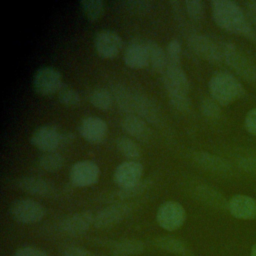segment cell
Wrapping results in <instances>:
<instances>
[{"mask_svg": "<svg viewBox=\"0 0 256 256\" xmlns=\"http://www.w3.org/2000/svg\"><path fill=\"white\" fill-rule=\"evenodd\" d=\"M212 17L222 29L248 38L256 43V31L242 8L231 0H214L211 2Z\"/></svg>", "mask_w": 256, "mask_h": 256, "instance_id": "obj_1", "label": "cell"}, {"mask_svg": "<svg viewBox=\"0 0 256 256\" xmlns=\"http://www.w3.org/2000/svg\"><path fill=\"white\" fill-rule=\"evenodd\" d=\"M212 98L219 105H229L244 95V89L240 81L231 73L220 71L215 73L208 83Z\"/></svg>", "mask_w": 256, "mask_h": 256, "instance_id": "obj_2", "label": "cell"}, {"mask_svg": "<svg viewBox=\"0 0 256 256\" xmlns=\"http://www.w3.org/2000/svg\"><path fill=\"white\" fill-rule=\"evenodd\" d=\"M221 49L223 60L237 75L249 82L256 80V66L236 45L226 42Z\"/></svg>", "mask_w": 256, "mask_h": 256, "instance_id": "obj_3", "label": "cell"}, {"mask_svg": "<svg viewBox=\"0 0 256 256\" xmlns=\"http://www.w3.org/2000/svg\"><path fill=\"white\" fill-rule=\"evenodd\" d=\"M32 85L36 93L49 96L58 93L62 87V75L54 67L45 66L36 70L32 78Z\"/></svg>", "mask_w": 256, "mask_h": 256, "instance_id": "obj_4", "label": "cell"}, {"mask_svg": "<svg viewBox=\"0 0 256 256\" xmlns=\"http://www.w3.org/2000/svg\"><path fill=\"white\" fill-rule=\"evenodd\" d=\"M156 219L160 227L167 231H174L184 224L186 211L179 202L169 200L159 206Z\"/></svg>", "mask_w": 256, "mask_h": 256, "instance_id": "obj_5", "label": "cell"}, {"mask_svg": "<svg viewBox=\"0 0 256 256\" xmlns=\"http://www.w3.org/2000/svg\"><path fill=\"white\" fill-rule=\"evenodd\" d=\"M13 219L22 224H34L43 219L45 216L44 207L32 199H18L10 208Z\"/></svg>", "mask_w": 256, "mask_h": 256, "instance_id": "obj_6", "label": "cell"}, {"mask_svg": "<svg viewBox=\"0 0 256 256\" xmlns=\"http://www.w3.org/2000/svg\"><path fill=\"white\" fill-rule=\"evenodd\" d=\"M187 43L189 48L205 61L216 64L223 60L222 49L205 35L193 33L188 37Z\"/></svg>", "mask_w": 256, "mask_h": 256, "instance_id": "obj_7", "label": "cell"}, {"mask_svg": "<svg viewBox=\"0 0 256 256\" xmlns=\"http://www.w3.org/2000/svg\"><path fill=\"white\" fill-rule=\"evenodd\" d=\"M100 178L99 166L91 160H81L72 165L69 180L75 187H88L96 184Z\"/></svg>", "mask_w": 256, "mask_h": 256, "instance_id": "obj_8", "label": "cell"}, {"mask_svg": "<svg viewBox=\"0 0 256 256\" xmlns=\"http://www.w3.org/2000/svg\"><path fill=\"white\" fill-rule=\"evenodd\" d=\"M63 134L53 125L37 127L31 134L30 142L38 150L43 152L56 151L62 145Z\"/></svg>", "mask_w": 256, "mask_h": 256, "instance_id": "obj_9", "label": "cell"}, {"mask_svg": "<svg viewBox=\"0 0 256 256\" xmlns=\"http://www.w3.org/2000/svg\"><path fill=\"white\" fill-rule=\"evenodd\" d=\"M123 41L118 33L105 29L99 31L94 38V47L101 58L112 59L122 49Z\"/></svg>", "mask_w": 256, "mask_h": 256, "instance_id": "obj_10", "label": "cell"}, {"mask_svg": "<svg viewBox=\"0 0 256 256\" xmlns=\"http://www.w3.org/2000/svg\"><path fill=\"white\" fill-rule=\"evenodd\" d=\"M131 212L128 204L117 203L109 205L94 215V226L98 229L111 228L120 223Z\"/></svg>", "mask_w": 256, "mask_h": 256, "instance_id": "obj_11", "label": "cell"}, {"mask_svg": "<svg viewBox=\"0 0 256 256\" xmlns=\"http://www.w3.org/2000/svg\"><path fill=\"white\" fill-rule=\"evenodd\" d=\"M162 82L167 94L188 95L190 82L181 66L168 65L162 74Z\"/></svg>", "mask_w": 256, "mask_h": 256, "instance_id": "obj_12", "label": "cell"}, {"mask_svg": "<svg viewBox=\"0 0 256 256\" xmlns=\"http://www.w3.org/2000/svg\"><path fill=\"white\" fill-rule=\"evenodd\" d=\"M143 166L137 160H127L119 164L114 171V181L120 187L125 189L132 187L141 181Z\"/></svg>", "mask_w": 256, "mask_h": 256, "instance_id": "obj_13", "label": "cell"}, {"mask_svg": "<svg viewBox=\"0 0 256 256\" xmlns=\"http://www.w3.org/2000/svg\"><path fill=\"white\" fill-rule=\"evenodd\" d=\"M124 62L132 69H142L149 65V53L146 39L135 38L129 42L124 52Z\"/></svg>", "mask_w": 256, "mask_h": 256, "instance_id": "obj_14", "label": "cell"}, {"mask_svg": "<svg viewBox=\"0 0 256 256\" xmlns=\"http://www.w3.org/2000/svg\"><path fill=\"white\" fill-rule=\"evenodd\" d=\"M134 114L153 125L159 126L163 122L162 113L156 103L138 91H134Z\"/></svg>", "mask_w": 256, "mask_h": 256, "instance_id": "obj_15", "label": "cell"}, {"mask_svg": "<svg viewBox=\"0 0 256 256\" xmlns=\"http://www.w3.org/2000/svg\"><path fill=\"white\" fill-rule=\"evenodd\" d=\"M228 212L238 220L256 219V199L244 194H236L229 199Z\"/></svg>", "mask_w": 256, "mask_h": 256, "instance_id": "obj_16", "label": "cell"}, {"mask_svg": "<svg viewBox=\"0 0 256 256\" xmlns=\"http://www.w3.org/2000/svg\"><path fill=\"white\" fill-rule=\"evenodd\" d=\"M79 133L84 140L92 144L103 142L108 134L107 123L96 116L84 118L79 125Z\"/></svg>", "mask_w": 256, "mask_h": 256, "instance_id": "obj_17", "label": "cell"}, {"mask_svg": "<svg viewBox=\"0 0 256 256\" xmlns=\"http://www.w3.org/2000/svg\"><path fill=\"white\" fill-rule=\"evenodd\" d=\"M193 196L202 204L219 211H228L229 200L216 188L200 184L193 188Z\"/></svg>", "mask_w": 256, "mask_h": 256, "instance_id": "obj_18", "label": "cell"}, {"mask_svg": "<svg viewBox=\"0 0 256 256\" xmlns=\"http://www.w3.org/2000/svg\"><path fill=\"white\" fill-rule=\"evenodd\" d=\"M191 158L199 167L206 171L220 175H227L232 172L231 165L225 159L209 152L195 151Z\"/></svg>", "mask_w": 256, "mask_h": 256, "instance_id": "obj_19", "label": "cell"}, {"mask_svg": "<svg viewBox=\"0 0 256 256\" xmlns=\"http://www.w3.org/2000/svg\"><path fill=\"white\" fill-rule=\"evenodd\" d=\"M94 223V215L90 211L73 213L60 222V229L69 235L84 234Z\"/></svg>", "mask_w": 256, "mask_h": 256, "instance_id": "obj_20", "label": "cell"}, {"mask_svg": "<svg viewBox=\"0 0 256 256\" xmlns=\"http://www.w3.org/2000/svg\"><path fill=\"white\" fill-rule=\"evenodd\" d=\"M124 132L142 142H148L151 138V129L147 122L136 114L126 115L121 123Z\"/></svg>", "mask_w": 256, "mask_h": 256, "instance_id": "obj_21", "label": "cell"}, {"mask_svg": "<svg viewBox=\"0 0 256 256\" xmlns=\"http://www.w3.org/2000/svg\"><path fill=\"white\" fill-rule=\"evenodd\" d=\"M16 185L22 191L41 197H48L54 193L53 185L39 177L24 176L16 181Z\"/></svg>", "mask_w": 256, "mask_h": 256, "instance_id": "obj_22", "label": "cell"}, {"mask_svg": "<svg viewBox=\"0 0 256 256\" xmlns=\"http://www.w3.org/2000/svg\"><path fill=\"white\" fill-rule=\"evenodd\" d=\"M113 100L116 102L118 108L126 113V115L134 114V91L122 84H114L111 87Z\"/></svg>", "mask_w": 256, "mask_h": 256, "instance_id": "obj_23", "label": "cell"}, {"mask_svg": "<svg viewBox=\"0 0 256 256\" xmlns=\"http://www.w3.org/2000/svg\"><path fill=\"white\" fill-rule=\"evenodd\" d=\"M146 42L149 53V64L155 72L163 74L168 66L166 50L153 40L146 39Z\"/></svg>", "mask_w": 256, "mask_h": 256, "instance_id": "obj_24", "label": "cell"}, {"mask_svg": "<svg viewBox=\"0 0 256 256\" xmlns=\"http://www.w3.org/2000/svg\"><path fill=\"white\" fill-rule=\"evenodd\" d=\"M144 244L137 239H123L117 241L112 247L114 256H134L144 251Z\"/></svg>", "mask_w": 256, "mask_h": 256, "instance_id": "obj_25", "label": "cell"}, {"mask_svg": "<svg viewBox=\"0 0 256 256\" xmlns=\"http://www.w3.org/2000/svg\"><path fill=\"white\" fill-rule=\"evenodd\" d=\"M116 147L122 156L128 160H137L141 156L140 146L128 136H120L116 139Z\"/></svg>", "mask_w": 256, "mask_h": 256, "instance_id": "obj_26", "label": "cell"}, {"mask_svg": "<svg viewBox=\"0 0 256 256\" xmlns=\"http://www.w3.org/2000/svg\"><path fill=\"white\" fill-rule=\"evenodd\" d=\"M90 103L97 109L108 110L113 104V96L111 91L106 88L98 87L93 89L89 94Z\"/></svg>", "mask_w": 256, "mask_h": 256, "instance_id": "obj_27", "label": "cell"}, {"mask_svg": "<svg viewBox=\"0 0 256 256\" xmlns=\"http://www.w3.org/2000/svg\"><path fill=\"white\" fill-rule=\"evenodd\" d=\"M39 166L47 172H56L60 170L64 164V157L57 151L43 152L38 158Z\"/></svg>", "mask_w": 256, "mask_h": 256, "instance_id": "obj_28", "label": "cell"}, {"mask_svg": "<svg viewBox=\"0 0 256 256\" xmlns=\"http://www.w3.org/2000/svg\"><path fill=\"white\" fill-rule=\"evenodd\" d=\"M80 6L84 15L90 21H97L105 11L104 2L101 0H82Z\"/></svg>", "mask_w": 256, "mask_h": 256, "instance_id": "obj_29", "label": "cell"}, {"mask_svg": "<svg viewBox=\"0 0 256 256\" xmlns=\"http://www.w3.org/2000/svg\"><path fill=\"white\" fill-rule=\"evenodd\" d=\"M155 245L163 249L165 251L175 253V254H183L186 251L185 243L173 236H161L155 239Z\"/></svg>", "mask_w": 256, "mask_h": 256, "instance_id": "obj_30", "label": "cell"}, {"mask_svg": "<svg viewBox=\"0 0 256 256\" xmlns=\"http://www.w3.org/2000/svg\"><path fill=\"white\" fill-rule=\"evenodd\" d=\"M61 104L68 107H76L80 103V96L78 92L71 86L63 84L57 93Z\"/></svg>", "mask_w": 256, "mask_h": 256, "instance_id": "obj_31", "label": "cell"}, {"mask_svg": "<svg viewBox=\"0 0 256 256\" xmlns=\"http://www.w3.org/2000/svg\"><path fill=\"white\" fill-rule=\"evenodd\" d=\"M181 52L182 46L178 39H171L166 46V55L168 65L181 66Z\"/></svg>", "mask_w": 256, "mask_h": 256, "instance_id": "obj_32", "label": "cell"}, {"mask_svg": "<svg viewBox=\"0 0 256 256\" xmlns=\"http://www.w3.org/2000/svg\"><path fill=\"white\" fill-rule=\"evenodd\" d=\"M187 15L194 21H200L204 17L205 6L201 0H187L184 2Z\"/></svg>", "mask_w": 256, "mask_h": 256, "instance_id": "obj_33", "label": "cell"}, {"mask_svg": "<svg viewBox=\"0 0 256 256\" xmlns=\"http://www.w3.org/2000/svg\"><path fill=\"white\" fill-rule=\"evenodd\" d=\"M200 111L209 119H217L221 114L220 106L213 98H204L200 103Z\"/></svg>", "mask_w": 256, "mask_h": 256, "instance_id": "obj_34", "label": "cell"}, {"mask_svg": "<svg viewBox=\"0 0 256 256\" xmlns=\"http://www.w3.org/2000/svg\"><path fill=\"white\" fill-rule=\"evenodd\" d=\"M170 105L179 112H187L190 109V100L185 94H167Z\"/></svg>", "mask_w": 256, "mask_h": 256, "instance_id": "obj_35", "label": "cell"}, {"mask_svg": "<svg viewBox=\"0 0 256 256\" xmlns=\"http://www.w3.org/2000/svg\"><path fill=\"white\" fill-rule=\"evenodd\" d=\"M124 8L128 11L136 14H144L148 12L151 8V2L147 0H131V1H123L121 3Z\"/></svg>", "mask_w": 256, "mask_h": 256, "instance_id": "obj_36", "label": "cell"}, {"mask_svg": "<svg viewBox=\"0 0 256 256\" xmlns=\"http://www.w3.org/2000/svg\"><path fill=\"white\" fill-rule=\"evenodd\" d=\"M149 184H150V181L148 179L141 180L139 183H137L132 187L120 189V191L118 192V197H120L121 199H126V198H131L133 196H136L142 193L149 186Z\"/></svg>", "mask_w": 256, "mask_h": 256, "instance_id": "obj_37", "label": "cell"}, {"mask_svg": "<svg viewBox=\"0 0 256 256\" xmlns=\"http://www.w3.org/2000/svg\"><path fill=\"white\" fill-rule=\"evenodd\" d=\"M237 165L246 173L256 175V157H241L237 160Z\"/></svg>", "mask_w": 256, "mask_h": 256, "instance_id": "obj_38", "label": "cell"}, {"mask_svg": "<svg viewBox=\"0 0 256 256\" xmlns=\"http://www.w3.org/2000/svg\"><path fill=\"white\" fill-rule=\"evenodd\" d=\"M244 126L250 134L256 136V108L248 111L244 120Z\"/></svg>", "mask_w": 256, "mask_h": 256, "instance_id": "obj_39", "label": "cell"}, {"mask_svg": "<svg viewBox=\"0 0 256 256\" xmlns=\"http://www.w3.org/2000/svg\"><path fill=\"white\" fill-rule=\"evenodd\" d=\"M14 256H49V255L36 247L25 246V247L19 248L15 252Z\"/></svg>", "mask_w": 256, "mask_h": 256, "instance_id": "obj_40", "label": "cell"}, {"mask_svg": "<svg viewBox=\"0 0 256 256\" xmlns=\"http://www.w3.org/2000/svg\"><path fill=\"white\" fill-rule=\"evenodd\" d=\"M63 256H91V255L82 247L70 246L64 250Z\"/></svg>", "mask_w": 256, "mask_h": 256, "instance_id": "obj_41", "label": "cell"}, {"mask_svg": "<svg viewBox=\"0 0 256 256\" xmlns=\"http://www.w3.org/2000/svg\"><path fill=\"white\" fill-rule=\"evenodd\" d=\"M247 17L250 20L251 24L256 27V1H247L245 2Z\"/></svg>", "mask_w": 256, "mask_h": 256, "instance_id": "obj_42", "label": "cell"}, {"mask_svg": "<svg viewBox=\"0 0 256 256\" xmlns=\"http://www.w3.org/2000/svg\"><path fill=\"white\" fill-rule=\"evenodd\" d=\"M249 256H256V242L251 246Z\"/></svg>", "mask_w": 256, "mask_h": 256, "instance_id": "obj_43", "label": "cell"}]
</instances>
